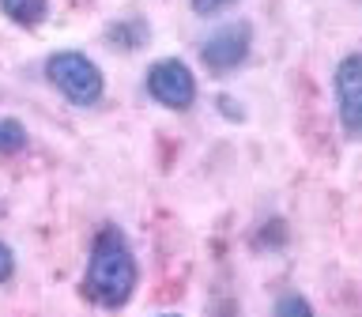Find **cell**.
I'll use <instances>...</instances> for the list:
<instances>
[{
  "instance_id": "6",
  "label": "cell",
  "mask_w": 362,
  "mask_h": 317,
  "mask_svg": "<svg viewBox=\"0 0 362 317\" xmlns=\"http://www.w3.org/2000/svg\"><path fill=\"white\" fill-rule=\"evenodd\" d=\"M0 11L16 23V27H42L49 19V0H0Z\"/></svg>"
},
{
  "instance_id": "10",
  "label": "cell",
  "mask_w": 362,
  "mask_h": 317,
  "mask_svg": "<svg viewBox=\"0 0 362 317\" xmlns=\"http://www.w3.org/2000/svg\"><path fill=\"white\" fill-rule=\"evenodd\" d=\"M11 276H16V253L8 242H0V283H8Z\"/></svg>"
},
{
  "instance_id": "1",
  "label": "cell",
  "mask_w": 362,
  "mask_h": 317,
  "mask_svg": "<svg viewBox=\"0 0 362 317\" xmlns=\"http://www.w3.org/2000/svg\"><path fill=\"white\" fill-rule=\"evenodd\" d=\"M136 283H140V265L121 226L106 223L90 242V257L83 268V294L102 310H121L132 302Z\"/></svg>"
},
{
  "instance_id": "2",
  "label": "cell",
  "mask_w": 362,
  "mask_h": 317,
  "mask_svg": "<svg viewBox=\"0 0 362 317\" xmlns=\"http://www.w3.org/2000/svg\"><path fill=\"white\" fill-rule=\"evenodd\" d=\"M45 79L53 83V91H61L64 102L72 106H95L106 95V76L102 68L79 50H61L45 61Z\"/></svg>"
},
{
  "instance_id": "7",
  "label": "cell",
  "mask_w": 362,
  "mask_h": 317,
  "mask_svg": "<svg viewBox=\"0 0 362 317\" xmlns=\"http://www.w3.org/2000/svg\"><path fill=\"white\" fill-rule=\"evenodd\" d=\"M106 38H110V45H117V50H140V45L147 42V23H144V19L110 23V27H106Z\"/></svg>"
},
{
  "instance_id": "9",
  "label": "cell",
  "mask_w": 362,
  "mask_h": 317,
  "mask_svg": "<svg viewBox=\"0 0 362 317\" xmlns=\"http://www.w3.org/2000/svg\"><path fill=\"white\" fill-rule=\"evenodd\" d=\"M272 317H313V306L305 294H279V302H276V310H272Z\"/></svg>"
},
{
  "instance_id": "3",
  "label": "cell",
  "mask_w": 362,
  "mask_h": 317,
  "mask_svg": "<svg viewBox=\"0 0 362 317\" xmlns=\"http://www.w3.org/2000/svg\"><path fill=\"white\" fill-rule=\"evenodd\" d=\"M144 87H147V95L166 110H189L192 102H197V76H192L189 64L177 61V57L155 61L144 76Z\"/></svg>"
},
{
  "instance_id": "11",
  "label": "cell",
  "mask_w": 362,
  "mask_h": 317,
  "mask_svg": "<svg viewBox=\"0 0 362 317\" xmlns=\"http://www.w3.org/2000/svg\"><path fill=\"white\" fill-rule=\"evenodd\" d=\"M234 0H192V11H197V16H215V11H223Z\"/></svg>"
},
{
  "instance_id": "5",
  "label": "cell",
  "mask_w": 362,
  "mask_h": 317,
  "mask_svg": "<svg viewBox=\"0 0 362 317\" xmlns=\"http://www.w3.org/2000/svg\"><path fill=\"white\" fill-rule=\"evenodd\" d=\"M332 91H336V113L347 136H358L362 129V57L347 53L332 72Z\"/></svg>"
},
{
  "instance_id": "8",
  "label": "cell",
  "mask_w": 362,
  "mask_h": 317,
  "mask_svg": "<svg viewBox=\"0 0 362 317\" xmlns=\"http://www.w3.org/2000/svg\"><path fill=\"white\" fill-rule=\"evenodd\" d=\"M27 125L19 117H0V155H19L27 147Z\"/></svg>"
},
{
  "instance_id": "4",
  "label": "cell",
  "mask_w": 362,
  "mask_h": 317,
  "mask_svg": "<svg viewBox=\"0 0 362 317\" xmlns=\"http://www.w3.org/2000/svg\"><path fill=\"white\" fill-rule=\"evenodd\" d=\"M249 50H253V27H249V23H223V27L200 45V61L211 76H230L234 68L245 64Z\"/></svg>"
},
{
  "instance_id": "12",
  "label": "cell",
  "mask_w": 362,
  "mask_h": 317,
  "mask_svg": "<svg viewBox=\"0 0 362 317\" xmlns=\"http://www.w3.org/2000/svg\"><path fill=\"white\" fill-rule=\"evenodd\" d=\"M163 317H181V313H163Z\"/></svg>"
}]
</instances>
